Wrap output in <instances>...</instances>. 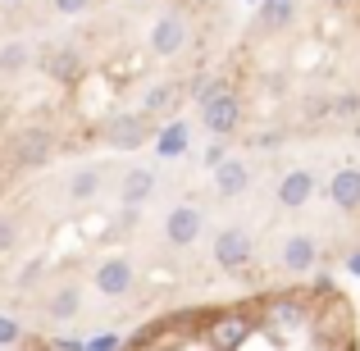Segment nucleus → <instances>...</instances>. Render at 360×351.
Segmentation results:
<instances>
[{
  "label": "nucleus",
  "mask_w": 360,
  "mask_h": 351,
  "mask_svg": "<svg viewBox=\"0 0 360 351\" xmlns=\"http://www.w3.org/2000/svg\"><path fill=\"white\" fill-rule=\"evenodd\" d=\"M115 351H205L196 343V310H174V315H165V319H150L146 328H137V333ZM238 351H360L356 310H352V301H347L342 292L324 283L310 324L283 328V324H274V319L264 315V301H260L255 333L246 338Z\"/></svg>",
  "instance_id": "1"
},
{
  "label": "nucleus",
  "mask_w": 360,
  "mask_h": 351,
  "mask_svg": "<svg viewBox=\"0 0 360 351\" xmlns=\"http://www.w3.org/2000/svg\"><path fill=\"white\" fill-rule=\"evenodd\" d=\"M196 115H201V128L214 132V137H229L238 132V123L246 115V101L229 87L224 78H210L201 91H196Z\"/></svg>",
  "instance_id": "2"
},
{
  "label": "nucleus",
  "mask_w": 360,
  "mask_h": 351,
  "mask_svg": "<svg viewBox=\"0 0 360 351\" xmlns=\"http://www.w3.org/2000/svg\"><path fill=\"white\" fill-rule=\"evenodd\" d=\"M155 132H160L155 119H146L141 110H115V115L101 123V141L115 146V151H137V146H146Z\"/></svg>",
  "instance_id": "3"
},
{
  "label": "nucleus",
  "mask_w": 360,
  "mask_h": 351,
  "mask_svg": "<svg viewBox=\"0 0 360 351\" xmlns=\"http://www.w3.org/2000/svg\"><path fill=\"white\" fill-rule=\"evenodd\" d=\"M210 255H214V264H219L224 274H246L251 269V260H255V237L242 229V224H229V229H219L214 233V246H210Z\"/></svg>",
  "instance_id": "4"
},
{
  "label": "nucleus",
  "mask_w": 360,
  "mask_h": 351,
  "mask_svg": "<svg viewBox=\"0 0 360 351\" xmlns=\"http://www.w3.org/2000/svg\"><path fill=\"white\" fill-rule=\"evenodd\" d=\"M150 55H160V60H174V55H183L187 46H192V23H187L183 9H165V14L150 23Z\"/></svg>",
  "instance_id": "5"
},
{
  "label": "nucleus",
  "mask_w": 360,
  "mask_h": 351,
  "mask_svg": "<svg viewBox=\"0 0 360 351\" xmlns=\"http://www.w3.org/2000/svg\"><path fill=\"white\" fill-rule=\"evenodd\" d=\"M91 288L101 292L105 301H123L137 292V264L128 255H105V260L91 269Z\"/></svg>",
  "instance_id": "6"
},
{
  "label": "nucleus",
  "mask_w": 360,
  "mask_h": 351,
  "mask_svg": "<svg viewBox=\"0 0 360 351\" xmlns=\"http://www.w3.org/2000/svg\"><path fill=\"white\" fill-rule=\"evenodd\" d=\"M319 251H324V246H319L315 233H288L278 242V255H274V260H278L283 274H310L319 264Z\"/></svg>",
  "instance_id": "7"
},
{
  "label": "nucleus",
  "mask_w": 360,
  "mask_h": 351,
  "mask_svg": "<svg viewBox=\"0 0 360 351\" xmlns=\"http://www.w3.org/2000/svg\"><path fill=\"white\" fill-rule=\"evenodd\" d=\"M160 233H165L169 246L187 251V246H196V237L205 233V215L196 210V205H174V210L165 215V224H160Z\"/></svg>",
  "instance_id": "8"
},
{
  "label": "nucleus",
  "mask_w": 360,
  "mask_h": 351,
  "mask_svg": "<svg viewBox=\"0 0 360 351\" xmlns=\"http://www.w3.org/2000/svg\"><path fill=\"white\" fill-rule=\"evenodd\" d=\"M9 155H14L18 169H41L46 160L55 155V137L46 128H23L14 141H9Z\"/></svg>",
  "instance_id": "9"
},
{
  "label": "nucleus",
  "mask_w": 360,
  "mask_h": 351,
  "mask_svg": "<svg viewBox=\"0 0 360 351\" xmlns=\"http://www.w3.org/2000/svg\"><path fill=\"white\" fill-rule=\"evenodd\" d=\"M315 187H319L315 169H288V174L278 178V187H274V201H278L283 210H306Z\"/></svg>",
  "instance_id": "10"
},
{
  "label": "nucleus",
  "mask_w": 360,
  "mask_h": 351,
  "mask_svg": "<svg viewBox=\"0 0 360 351\" xmlns=\"http://www.w3.org/2000/svg\"><path fill=\"white\" fill-rule=\"evenodd\" d=\"M187 101V87L183 82H174V78H165V82H155V87L141 96V115L146 119H169V115H178V106Z\"/></svg>",
  "instance_id": "11"
},
{
  "label": "nucleus",
  "mask_w": 360,
  "mask_h": 351,
  "mask_svg": "<svg viewBox=\"0 0 360 351\" xmlns=\"http://www.w3.org/2000/svg\"><path fill=\"white\" fill-rule=\"evenodd\" d=\"M46 319L51 324H73V319L82 315V288L78 283H55L51 292H46Z\"/></svg>",
  "instance_id": "12"
},
{
  "label": "nucleus",
  "mask_w": 360,
  "mask_h": 351,
  "mask_svg": "<svg viewBox=\"0 0 360 351\" xmlns=\"http://www.w3.org/2000/svg\"><path fill=\"white\" fill-rule=\"evenodd\" d=\"M328 201L342 215H360V165H342L328 178Z\"/></svg>",
  "instance_id": "13"
},
{
  "label": "nucleus",
  "mask_w": 360,
  "mask_h": 351,
  "mask_svg": "<svg viewBox=\"0 0 360 351\" xmlns=\"http://www.w3.org/2000/svg\"><path fill=\"white\" fill-rule=\"evenodd\" d=\"M41 69H46V78H51V82H64V87H73V82L87 73V64H82V55L73 51V46H55V51H46Z\"/></svg>",
  "instance_id": "14"
},
{
  "label": "nucleus",
  "mask_w": 360,
  "mask_h": 351,
  "mask_svg": "<svg viewBox=\"0 0 360 351\" xmlns=\"http://www.w3.org/2000/svg\"><path fill=\"white\" fill-rule=\"evenodd\" d=\"M214 192L219 196H246L251 192V165L246 160H224V165H214Z\"/></svg>",
  "instance_id": "15"
},
{
  "label": "nucleus",
  "mask_w": 360,
  "mask_h": 351,
  "mask_svg": "<svg viewBox=\"0 0 360 351\" xmlns=\"http://www.w3.org/2000/svg\"><path fill=\"white\" fill-rule=\"evenodd\" d=\"M292 18H297V0H264L260 18H255V32H288Z\"/></svg>",
  "instance_id": "16"
},
{
  "label": "nucleus",
  "mask_w": 360,
  "mask_h": 351,
  "mask_svg": "<svg viewBox=\"0 0 360 351\" xmlns=\"http://www.w3.org/2000/svg\"><path fill=\"white\" fill-rule=\"evenodd\" d=\"M155 192V169H128L123 174V183H119V196H123V205H141L146 196Z\"/></svg>",
  "instance_id": "17"
},
{
  "label": "nucleus",
  "mask_w": 360,
  "mask_h": 351,
  "mask_svg": "<svg viewBox=\"0 0 360 351\" xmlns=\"http://www.w3.org/2000/svg\"><path fill=\"white\" fill-rule=\"evenodd\" d=\"M101 192V169H78V174L64 183V196L69 201H91Z\"/></svg>",
  "instance_id": "18"
},
{
  "label": "nucleus",
  "mask_w": 360,
  "mask_h": 351,
  "mask_svg": "<svg viewBox=\"0 0 360 351\" xmlns=\"http://www.w3.org/2000/svg\"><path fill=\"white\" fill-rule=\"evenodd\" d=\"M27 60H32V46L27 42H9L5 51H0V73H23Z\"/></svg>",
  "instance_id": "19"
},
{
  "label": "nucleus",
  "mask_w": 360,
  "mask_h": 351,
  "mask_svg": "<svg viewBox=\"0 0 360 351\" xmlns=\"http://www.w3.org/2000/svg\"><path fill=\"white\" fill-rule=\"evenodd\" d=\"M183 151H187V128L183 123L160 128V155H183Z\"/></svg>",
  "instance_id": "20"
},
{
  "label": "nucleus",
  "mask_w": 360,
  "mask_h": 351,
  "mask_svg": "<svg viewBox=\"0 0 360 351\" xmlns=\"http://www.w3.org/2000/svg\"><path fill=\"white\" fill-rule=\"evenodd\" d=\"M18 233H23V224H18V215L0 210V255H9L18 246Z\"/></svg>",
  "instance_id": "21"
},
{
  "label": "nucleus",
  "mask_w": 360,
  "mask_h": 351,
  "mask_svg": "<svg viewBox=\"0 0 360 351\" xmlns=\"http://www.w3.org/2000/svg\"><path fill=\"white\" fill-rule=\"evenodd\" d=\"M23 333H27V328L18 324L14 315H0V351H14L18 343H23Z\"/></svg>",
  "instance_id": "22"
},
{
  "label": "nucleus",
  "mask_w": 360,
  "mask_h": 351,
  "mask_svg": "<svg viewBox=\"0 0 360 351\" xmlns=\"http://www.w3.org/2000/svg\"><path fill=\"white\" fill-rule=\"evenodd\" d=\"M333 115H338V119H356V115H360V91L338 96V101H333Z\"/></svg>",
  "instance_id": "23"
},
{
  "label": "nucleus",
  "mask_w": 360,
  "mask_h": 351,
  "mask_svg": "<svg viewBox=\"0 0 360 351\" xmlns=\"http://www.w3.org/2000/svg\"><path fill=\"white\" fill-rule=\"evenodd\" d=\"M91 5H96V0H55V9H60V14H87Z\"/></svg>",
  "instance_id": "24"
},
{
  "label": "nucleus",
  "mask_w": 360,
  "mask_h": 351,
  "mask_svg": "<svg viewBox=\"0 0 360 351\" xmlns=\"http://www.w3.org/2000/svg\"><path fill=\"white\" fill-rule=\"evenodd\" d=\"M205 165H224V141H214V146L205 151Z\"/></svg>",
  "instance_id": "25"
},
{
  "label": "nucleus",
  "mask_w": 360,
  "mask_h": 351,
  "mask_svg": "<svg viewBox=\"0 0 360 351\" xmlns=\"http://www.w3.org/2000/svg\"><path fill=\"white\" fill-rule=\"evenodd\" d=\"M347 264H352V269L360 274V251H356V255H352V260H347Z\"/></svg>",
  "instance_id": "26"
},
{
  "label": "nucleus",
  "mask_w": 360,
  "mask_h": 351,
  "mask_svg": "<svg viewBox=\"0 0 360 351\" xmlns=\"http://www.w3.org/2000/svg\"><path fill=\"white\" fill-rule=\"evenodd\" d=\"M0 5H23V0H0Z\"/></svg>",
  "instance_id": "27"
},
{
  "label": "nucleus",
  "mask_w": 360,
  "mask_h": 351,
  "mask_svg": "<svg viewBox=\"0 0 360 351\" xmlns=\"http://www.w3.org/2000/svg\"><path fill=\"white\" fill-rule=\"evenodd\" d=\"M356 141H360V123H356Z\"/></svg>",
  "instance_id": "28"
},
{
  "label": "nucleus",
  "mask_w": 360,
  "mask_h": 351,
  "mask_svg": "<svg viewBox=\"0 0 360 351\" xmlns=\"http://www.w3.org/2000/svg\"><path fill=\"white\" fill-rule=\"evenodd\" d=\"M328 5H342V0H328Z\"/></svg>",
  "instance_id": "29"
}]
</instances>
